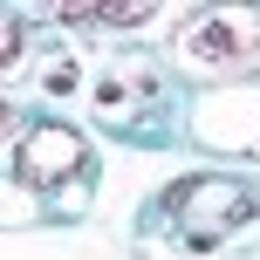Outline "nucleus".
Returning <instances> with one entry per match:
<instances>
[{
    "label": "nucleus",
    "instance_id": "obj_1",
    "mask_svg": "<svg viewBox=\"0 0 260 260\" xmlns=\"http://www.w3.org/2000/svg\"><path fill=\"white\" fill-rule=\"evenodd\" d=\"M178 62L192 76H240V69H260V14L247 7H206L178 27Z\"/></svg>",
    "mask_w": 260,
    "mask_h": 260
},
{
    "label": "nucleus",
    "instance_id": "obj_2",
    "mask_svg": "<svg viewBox=\"0 0 260 260\" xmlns=\"http://www.w3.org/2000/svg\"><path fill=\"white\" fill-rule=\"evenodd\" d=\"M82 165H89V151H82V137H76V130H62V123H41V130H27V137H21V151H14V171H21L27 185L76 178Z\"/></svg>",
    "mask_w": 260,
    "mask_h": 260
},
{
    "label": "nucleus",
    "instance_id": "obj_3",
    "mask_svg": "<svg viewBox=\"0 0 260 260\" xmlns=\"http://www.w3.org/2000/svg\"><path fill=\"white\" fill-rule=\"evenodd\" d=\"M21 55H27V35L14 21H0V76H7V69H21Z\"/></svg>",
    "mask_w": 260,
    "mask_h": 260
},
{
    "label": "nucleus",
    "instance_id": "obj_4",
    "mask_svg": "<svg viewBox=\"0 0 260 260\" xmlns=\"http://www.w3.org/2000/svg\"><path fill=\"white\" fill-rule=\"evenodd\" d=\"M151 7H96V27H144Z\"/></svg>",
    "mask_w": 260,
    "mask_h": 260
},
{
    "label": "nucleus",
    "instance_id": "obj_5",
    "mask_svg": "<svg viewBox=\"0 0 260 260\" xmlns=\"http://www.w3.org/2000/svg\"><path fill=\"white\" fill-rule=\"evenodd\" d=\"M7 123H14V117H7V103H0V137H7Z\"/></svg>",
    "mask_w": 260,
    "mask_h": 260
}]
</instances>
